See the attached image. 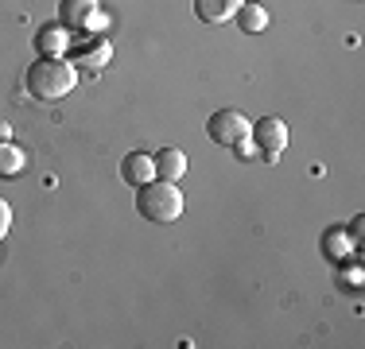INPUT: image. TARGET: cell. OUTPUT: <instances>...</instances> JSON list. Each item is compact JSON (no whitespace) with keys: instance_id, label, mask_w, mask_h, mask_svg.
<instances>
[{"instance_id":"6da1fadb","label":"cell","mask_w":365,"mask_h":349,"mask_svg":"<svg viewBox=\"0 0 365 349\" xmlns=\"http://www.w3.org/2000/svg\"><path fill=\"white\" fill-rule=\"evenodd\" d=\"M78 85V66L66 55H39L28 66V93L39 101H63Z\"/></svg>"},{"instance_id":"7a4b0ae2","label":"cell","mask_w":365,"mask_h":349,"mask_svg":"<svg viewBox=\"0 0 365 349\" xmlns=\"http://www.w3.org/2000/svg\"><path fill=\"white\" fill-rule=\"evenodd\" d=\"M182 209H187V198H182V190L168 179H160V182L152 179L136 190V214L148 217V222H160V225L179 222Z\"/></svg>"},{"instance_id":"3957f363","label":"cell","mask_w":365,"mask_h":349,"mask_svg":"<svg viewBox=\"0 0 365 349\" xmlns=\"http://www.w3.org/2000/svg\"><path fill=\"white\" fill-rule=\"evenodd\" d=\"M58 24L66 31H101L106 16L98 0H58Z\"/></svg>"},{"instance_id":"277c9868","label":"cell","mask_w":365,"mask_h":349,"mask_svg":"<svg viewBox=\"0 0 365 349\" xmlns=\"http://www.w3.org/2000/svg\"><path fill=\"white\" fill-rule=\"evenodd\" d=\"M249 136H253L257 152L264 155V160H280L284 147H288V125H284L280 117H260V120H253Z\"/></svg>"},{"instance_id":"5b68a950","label":"cell","mask_w":365,"mask_h":349,"mask_svg":"<svg viewBox=\"0 0 365 349\" xmlns=\"http://www.w3.org/2000/svg\"><path fill=\"white\" fill-rule=\"evenodd\" d=\"M249 117L245 113H237V109H218L210 117V125H206V132H210L214 144H222V147H233L237 140H249Z\"/></svg>"},{"instance_id":"8992f818","label":"cell","mask_w":365,"mask_h":349,"mask_svg":"<svg viewBox=\"0 0 365 349\" xmlns=\"http://www.w3.org/2000/svg\"><path fill=\"white\" fill-rule=\"evenodd\" d=\"M120 179H125L128 187H144V182H152L155 179V160L148 152L125 155V163H120Z\"/></svg>"},{"instance_id":"52a82bcc","label":"cell","mask_w":365,"mask_h":349,"mask_svg":"<svg viewBox=\"0 0 365 349\" xmlns=\"http://www.w3.org/2000/svg\"><path fill=\"white\" fill-rule=\"evenodd\" d=\"M152 160H155V174L168 182H179L187 174V152H179V147H160Z\"/></svg>"},{"instance_id":"ba28073f","label":"cell","mask_w":365,"mask_h":349,"mask_svg":"<svg viewBox=\"0 0 365 349\" xmlns=\"http://www.w3.org/2000/svg\"><path fill=\"white\" fill-rule=\"evenodd\" d=\"M36 47H39V55H66L71 31H66L63 24H47V28H39V35H36Z\"/></svg>"},{"instance_id":"9c48e42d","label":"cell","mask_w":365,"mask_h":349,"mask_svg":"<svg viewBox=\"0 0 365 349\" xmlns=\"http://www.w3.org/2000/svg\"><path fill=\"white\" fill-rule=\"evenodd\" d=\"M245 0H195V12L202 24H225Z\"/></svg>"},{"instance_id":"30bf717a","label":"cell","mask_w":365,"mask_h":349,"mask_svg":"<svg viewBox=\"0 0 365 349\" xmlns=\"http://www.w3.org/2000/svg\"><path fill=\"white\" fill-rule=\"evenodd\" d=\"M233 16H237V28L249 31V35H257V31L268 28V8L257 4V0H245V4H241Z\"/></svg>"},{"instance_id":"8fae6325","label":"cell","mask_w":365,"mask_h":349,"mask_svg":"<svg viewBox=\"0 0 365 349\" xmlns=\"http://www.w3.org/2000/svg\"><path fill=\"white\" fill-rule=\"evenodd\" d=\"M24 163H28V155H24L20 147L12 144V140H4V144H0V179H12V174H20Z\"/></svg>"},{"instance_id":"7c38bea8","label":"cell","mask_w":365,"mask_h":349,"mask_svg":"<svg viewBox=\"0 0 365 349\" xmlns=\"http://www.w3.org/2000/svg\"><path fill=\"white\" fill-rule=\"evenodd\" d=\"M109 55H113L109 39H98V43H86V47L78 51V63H86L90 70H101V66L109 63Z\"/></svg>"},{"instance_id":"4fadbf2b","label":"cell","mask_w":365,"mask_h":349,"mask_svg":"<svg viewBox=\"0 0 365 349\" xmlns=\"http://www.w3.org/2000/svg\"><path fill=\"white\" fill-rule=\"evenodd\" d=\"M8 229H12V206H8L4 198H0V237H4Z\"/></svg>"},{"instance_id":"5bb4252c","label":"cell","mask_w":365,"mask_h":349,"mask_svg":"<svg viewBox=\"0 0 365 349\" xmlns=\"http://www.w3.org/2000/svg\"><path fill=\"white\" fill-rule=\"evenodd\" d=\"M4 140H12V125H8V120H0V144H4Z\"/></svg>"}]
</instances>
